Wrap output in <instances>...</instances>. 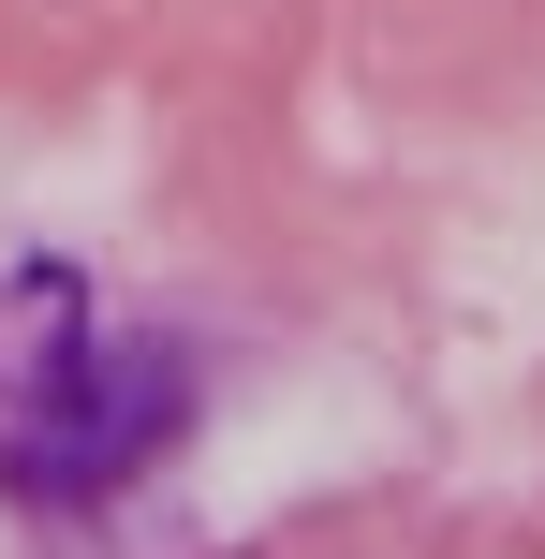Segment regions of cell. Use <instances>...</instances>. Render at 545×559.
<instances>
[{"mask_svg": "<svg viewBox=\"0 0 545 559\" xmlns=\"http://www.w3.org/2000/svg\"><path fill=\"white\" fill-rule=\"evenodd\" d=\"M192 413H206L192 338L104 324V295L59 251L0 265V486L29 515H118L192 442Z\"/></svg>", "mask_w": 545, "mask_h": 559, "instance_id": "6da1fadb", "label": "cell"}]
</instances>
